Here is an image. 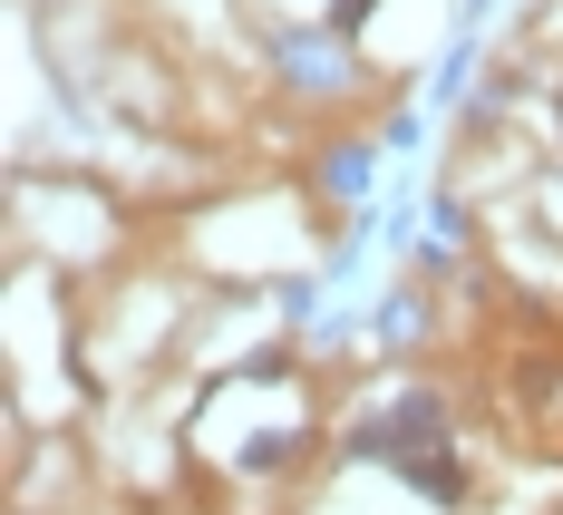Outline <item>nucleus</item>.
<instances>
[{"instance_id":"obj_1","label":"nucleus","mask_w":563,"mask_h":515,"mask_svg":"<svg viewBox=\"0 0 563 515\" xmlns=\"http://www.w3.org/2000/svg\"><path fill=\"white\" fill-rule=\"evenodd\" d=\"M350 448L379 467H408V458H438L448 448V399L438 390H408V399H389L369 428H350Z\"/></svg>"},{"instance_id":"obj_2","label":"nucleus","mask_w":563,"mask_h":515,"mask_svg":"<svg viewBox=\"0 0 563 515\" xmlns=\"http://www.w3.org/2000/svg\"><path fill=\"white\" fill-rule=\"evenodd\" d=\"M273 58L291 68V78H301V88H321V98H331L340 78H350V40H340V30H282Z\"/></svg>"},{"instance_id":"obj_4","label":"nucleus","mask_w":563,"mask_h":515,"mask_svg":"<svg viewBox=\"0 0 563 515\" xmlns=\"http://www.w3.org/2000/svg\"><path fill=\"white\" fill-rule=\"evenodd\" d=\"M360 175H369V146H340V156H321V185H331V195H360Z\"/></svg>"},{"instance_id":"obj_6","label":"nucleus","mask_w":563,"mask_h":515,"mask_svg":"<svg viewBox=\"0 0 563 515\" xmlns=\"http://www.w3.org/2000/svg\"><path fill=\"white\" fill-rule=\"evenodd\" d=\"M554 127H563V98H554Z\"/></svg>"},{"instance_id":"obj_5","label":"nucleus","mask_w":563,"mask_h":515,"mask_svg":"<svg viewBox=\"0 0 563 515\" xmlns=\"http://www.w3.org/2000/svg\"><path fill=\"white\" fill-rule=\"evenodd\" d=\"M369 10H379V0H331V30H340V40H360V20H369Z\"/></svg>"},{"instance_id":"obj_3","label":"nucleus","mask_w":563,"mask_h":515,"mask_svg":"<svg viewBox=\"0 0 563 515\" xmlns=\"http://www.w3.org/2000/svg\"><path fill=\"white\" fill-rule=\"evenodd\" d=\"M398 476H408V486H418L428 506H456V496H466V467H456L448 448H438V458H408V467H398Z\"/></svg>"}]
</instances>
